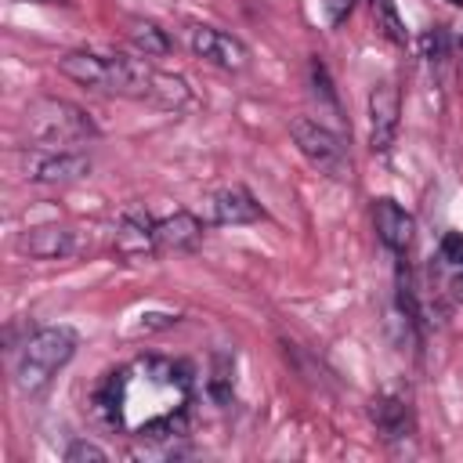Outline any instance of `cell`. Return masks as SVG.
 I'll list each match as a JSON object with an SVG mask.
<instances>
[{
  "label": "cell",
  "mask_w": 463,
  "mask_h": 463,
  "mask_svg": "<svg viewBox=\"0 0 463 463\" xmlns=\"http://www.w3.org/2000/svg\"><path fill=\"white\" fill-rule=\"evenodd\" d=\"M192 380L181 362L141 354L105 376L98 387V412L109 427L130 438H166L184 427Z\"/></svg>",
  "instance_id": "cell-1"
},
{
  "label": "cell",
  "mask_w": 463,
  "mask_h": 463,
  "mask_svg": "<svg viewBox=\"0 0 463 463\" xmlns=\"http://www.w3.org/2000/svg\"><path fill=\"white\" fill-rule=\"evenodd\" d=\"M61 76L72 83L98 90V94H116V98H134L148 101L159 109H181L188 105V83L181 76H170L156 69L148 58H130V54H98V51H69L58 61Z\"/></svg>",
  "instance_id": "cell-2"
},
{
  "label": "cell",
  "mask_w": 463,
  "mask_h": 463,
  "mask_svg": "<svg viewBox=\"0 0 463 463\" xmlns=\"http://www.w3.org/2000/svg\"><path fill=\"white\" fill-rule=\"evenodd\" d=\"M22 134L29 137V148H72L98 137V127L65 98H33L22 112Z\"/></svg>",
  "instance_id": "cell-3"
},
{
  "label": "cell",
  "mask_w": 463,
  "mask_h": 463,
  "mask_svg": "<svg viewBox=\"0 0 463 463\" xmlns=\"http://www.w3.org/2000/svg\"><path fill=\"white\" fill-rule=\"evenodd\" d=\"M76 354V333L69 326H43L25 336L18 362H14V383L22 394H40L51 376Z\"/></svg>",
  "instance_id": "cell-4"
},
{
  "label": "cell",
  "mask_w": 463,
  "mask_h": 463,
  "mask_svg": "<svg viewBox=\"0 0 463 463\" xmlns=\"http://www.w3.org/2000/svg\"><path fill=\"white\" fill-rule=\"evenodd\" d=\"M289 137H293V145L300 148V156L318 170V174H326V177H333V181H351V152H347V145H344V137L340 134H333L326 123H318V119H307V116H297L293 123H289Z\"/></svg>",
  "instance_id": "cell-5"
},
{
  "label": "cell",
  "mask_w": 463,
  "mask_h": 463,
  "mask_svg": "<svg viewBox=\"0 0 463 463\" xmlns=\"http://www.w3.org/2000/svg\"><path fill=\"white\" fill-rule=\"evenodd\" d=\"M188 47H192L195 58H203V61H210L224 72H242L250 65V47L239 36H232L224 29H213V25H192L188 29Z\"/></svg>",
  "instance_id": "cell-6"
},
{
  "label": "cell",
  "mask_w": 463,
  "mask_h": 463,
  "mask_svg": "<svg viewBox=\"0 0 463 463\" xmlns=\"http://www.w3.org/2000/svg\"><path fill=\"white\" fill-rule=\"evenodd\" d=\"M90 170V159L72 148H29L25 156V177L40 184H69L80 181Z\"/></svg>",
  "instance_id": "cell-7"
},
{
  "label": "cell",
  "mask_w": 463,
  "mask_h": 463,
  "mask_svg": "<svg viewBox=\"0 0 463 463\" xmlns=\"http://www.w3.org/2000/svg\"><path fill=\"white\" fill-rule=\"evenodd\" d=\"M398 112H402V94L391 80H380L369 90V148L373 152H391L394 134H398Z\"/></svg>",
  "instance_id": "cell-8"
},
{
  "label": "cell",
  "mask_w": 463,
  "mask_h": 463,
  "mask_svg": "<svg viewBox=\"0 0 463 463\" xmlns=\"http://www.w3.org/2000/svg\"><path fill=\"white\" fill-rule=\"evenodd\" d=\"M373 224H376V235L380 242L391 250V253H405L412 246V235H416V221L409 210H402L394 199H376L373 203Z\"/></svg>",
  "instance_id": "cell-9"
},
{
  "label": "cell",
  "mask_w": 463,
  "mask_h": 463,
  "mask_svg": "<svg viewBox=\"0 0 463 463\" xmlns=\"http://www.w3.org/2000/svg\"><path fill=\"white\" fill-rule=\"evenodd\" d=\"M116 253L127 257V260H141V257H152L159 253V242H156V221L148 213H127L116 228Z\"/></svg>",
  "instance_id": "cell-10"
},
{
  "label": "cell",
  "mask_w": 463,
  "mask_h": 463,
  "mask_svg": "<svg viewBox=\"0 0 463 463\" xmlns=\"http://www.w3.org/2000/svg\"><path fill=\"white\" fill-rule=\"evenodd\" d=\"M260 217H264L260 203L242 184H232V188H221L217 195H210V221L213 224H253Z\"/></svg>",
  "instance_id": "cell-11"
},
{
  "label": "cell",
  "mask_w": 463,
  "mask_h": 463,
  "mask_svg": "<svg viewBox=\"0 0 463 463\" xmlns=\"http://www.w3.org/2000/svg\"><path fill=\"white\" fill-rule=\"evenodd\" d=\"M18 250L36 257V260H54V257H69L76 250V232L65 228V224H40V228H29L22 239H18Z\"/></svg>",
  "instance_id": "cell-12"
},
{
  "label": "cell",
  "mask_w": 463,
  "mask_h": 463,
  "mask_svg": "<svg viewBox=\"0 0 463 463\" xmlns=\"http://www.w3.org/2000/svg\"><path fill=\"white\" fill-rule=\"evenodd\" d=\"M156 242L159 250H174V253H188L203 242V221L188 210H177L163 221H156Z\"/></svg>",
  "instance_id": "cell-13"
},
{
  "label": "cell",
  "mask_w": 463,
  "mask_h": 463,
  "mask_svg": "<svg viewBox=\"0 0 463 463\" xmlns=\"http://www.w3.org/2000/svg\"><path fill=\"white\" fill-rule=\"evenodd\" d=\"M130 43L141 51V58H163L170 51V36L156 25V22H141V18H130V29H127Z\"/></svg>",
  "instance_id": "cell-14"
},
{
  "label": "cell",
  "mask_w": 463,
  "mask_h": 463,
  "mask_svg": "<svg viewBox=\"0 0 463 463\" xmlns=\"http://www.w3.org/2000/svg\"><path fill=\"white\" fill-rule=\"evenodd\" d=\"M373 420L383 430V438H405L409 434V409L398 398H376L373 402Z\"/></svg>",
  "instance_id": "cell-15"
},
{
  "label": "cell",
  "mask_w": 463,
  "mask_h": 463,
  "mask_svg": "<svg viewBox=\"0 0 463 463\" xmlns=\"http://www.w3.org/2000/svg\"><path fill=\"white\" fill-rule=\"evenodd\" d=\"M373 14H376V22L383 25V33L391 36V40H405V29H402V18H398V11H394V4L391 0H373Z\"/></svg>",
  "instance_id": "cell-16"
},
{
  "label": "cell",
  "mask_w": 463,
  "mask_h": 463,
  "mask_svg": "<svg viewBox=\"0 0 463 463\" xmlns=\"http://www.w3.org/2000/svg\"><path fill=\"white\" fill-rule=\"evenodd\" d=\"M83 459L105 463V459H109V452H105V449H98L94 441H72V445L65 449V463H83Z\"/></svg>",
  "instance_id": "cell-17"
},
{
  "label": "cell",
  "mask_w": 463,
  "mask_h": 463,
  "mask_svg": "<svg viewBox=\"0 0 463 463\" xmlns=\"http://www.w3.org/2000/svg\"><path fill=\"white\" fill-rule=\"evenodd\" d=\"M441 260L452 271H463V235H445L441 239Z\"/></svg>",
  "instance_id": "cell-18"
},
{
  "label": "cell",
  "mask_w": 463,
  "mask_h": 463,
  "mask_svg": "<svg viewBox=\"0 0 463 463\" xmlns=\"http://www.w3.org/2000/svg\"><path fill=\"white\" fill-rule=\"evenodd\" d=\"M347 11H351V0H322V18H326V25H340V22L347 18Z\"/></svg>",
  "instance_id": "cell-19"
},
{
  "label": "cell",
  "mask_w": 463,
  "mask_h": 463,
  "mask_svg": "<svg viewBox=\"0 0 463 463\" xmlns=\"http://www.w3.org/2000/svg\"><path fill=\"white\" fill-rule=\"evenodd\" d=\"M449 4H456V7H463V0H449Z\"/></svg>",
  "instance_id": "cell-20"
},
{
  "label": "cell",
  "mask_w": 463,
  "mask_h": 463,
  "mask_svg": "<svg viewBox=\"0 0 463 463\" xmlns=\"http://www.w3.org/2000/svg\"><path fill=\"white\" fill-rule=\"evenodd\" d=\"M459 47H463V43H459Z\"/></svg>",
  "instance_id": "cell-21"
}]
</instances>
